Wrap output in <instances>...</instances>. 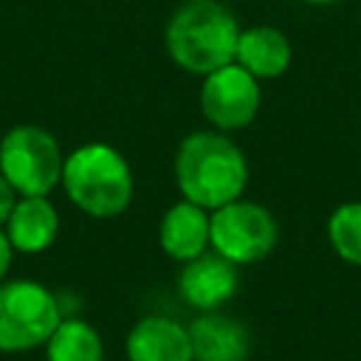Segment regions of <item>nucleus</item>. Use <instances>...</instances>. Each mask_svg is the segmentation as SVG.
<instances>
[{
	"label": "nucleus",
	"mask_w": 361,
	"mask_h": 361,
	"mask_svg": "<svg viewBox=\"0 0 361 361\" xmlns=\"http://www.w3.org/2000/svg\"><path fill=\"white\" fill-rule=\"evenodd\" d=\"M175 183L180 197L212 212L243 197L248 186V158L228 133H189L175 152Z\"/></svg>",
	"instance_id": "f257e3e1"
},
{
	"label": "nucleus",
	"mask_w": 361,
	"mask_h": 361,
	"mask_svg": "<svg viewBox=\"0 0 361 361\" xmlns=\"http://www.w3.org/2000/svg\"><path fill=\"white\" fill-rule=\"evenodd\" d=\"M59 186L79 212L96 220H110L124 214L135 192V180L127 158L104 141L79 144L73 152H68L62 164Z\"/></svg>",
	"instance_id": "f03ea898"
},
{
	"label": "nucleus",
	"mask_w": 361,
	"mask_h": 361,
	"mask_svg": "<svg viewBox=\"0 0 361 361\" xmlns=\"http://www.w3.org/2000/svg\"><path fill=\"white\" fill-rule=\"evenodd\" d=\"M240 37L237 17L217 0L180 6L164 31V45L169 59L186 73L206 76L228 62H234Z\"/></svg>",
	"instance_id": "7ed1b4c3"
},
{
	"label": "nucleus",
	"mask_w": 361,
	"mask_h": 361,
	"mask_svg": "<svg viewBox=\"0 0 361 361\" xmlns=\"http://www.w3.org/2000/svg\"><path fill=\"white\" fill-rule=\"evenodd\" d=\"M62 322L56 296L37 279L0 282V353H28L45 347Z\"/></svg>",
	"instance_id": "20e7f679"
},
{
	"label": "nucleus",
	"mask_w": 361,
	"mask_h": 361,
	"mask_svg": "<svg viewBox=\"0 0 361 361\" xmlns=\"http://www.w3.org/2000/svg\"><path fill=\"white\" fill-rule=\"evenodd\" d=\"M276 217L257 200L237 197L209 212V248L234 262L237 268L262 262L276 248Z\"/></svg>",
	"instance_id": "39448f33"
},
{
	"label": "nucleus",
	"mask_w": 361,
	"mask_h": 361,
	"mask_svg": "<svg viewBox=\"0 0 361 361\" xmlns=\"http://www.w3.org/2000/svg\"><path fill=\"white\" fill-rule=\"evenodd\" d=\"M59 141L37 124H14L0 138V175L20 195H48L62 180Z\"/></svg>",
	"instance_id": "423d86ee"
},
{
	"label": "nucleus",
	"mask_w": 361,
	"mask_h": 361,
	"mask_svg": "<svg viewBox=\"0 0 361 361\" xmlns=\"http://www.w3.org/2000/svg\"><path fill=\"white\" fill-rule=\"evenodd\" d=\"M262 104L259 79H254L237 62H228L203 76L200 85V113L220 133H237L254 124Z\"/></svg>",
	"instance_id": "0eeeda50"
},
{
	"label": "nucleus",
	"mask_w": 361,
	"mask_h": 361,
	"mask_svg": "<svg viewBox=\"0 0 361 361\" xmlns=\"http://www.w3.org/2000/svg\"><path fill=\"white\" fill-rule=\"evenodd\" d=\"M240 288V274L237 265L228 262L226 257H220L217 251H203L195 259L180 262V274H178V293L180 299L197 310H220L226 302L234 299Z\"/></svg>",
	"instance_id": "6e6552de"
},
{
	"label": "nucleus",
	"mask_w": 361,
	"mask_h": 361,
	"mask_svg": "<svg viewBox=\"0 0 361 361\" xmlns=\"http://www.w3.org/2000/svg\"><path fill=\"white\" fill-rule=\"evenodd\" d=\"M192 361H248L251 333L248 327L223 310H206L189 324Z\"/></svg>",
	"instance_id": "1a4fd4ad"
},
{
	"label": "nucleus",
	"mask_w": 361,
	"mask_h": 361,
	"mask_svg": "<svg viewBox=\"0 0 361 361\" xmlns=\"http://www.w3.org/2000/svg\"><path fill=\"white\" fill-rule=\"evenodd\" d=\"M127 361H192L189 327L172 316L138 319L124 341Z\"/></svg>",
	"instance_id": "9d476101"
},
{
	"label": "nucleus",
	"mask_w": 361,
	"mask_h": 361,
	"mask_svg": "<svg viewBox=\"0 0 361 361\" xmlns=\"http://www.w3.org/2000/svg\"><path fill=\"white\" fill-rule=\"evenodd\" d=\"M8 243L20 254H39L54 245L59 234V214L48 195H20L6 226Z\"/></svg>",
	"instance_id": "9b49d317"
},
{
	"label": "nucleus",
	"mask_w": 361,
	"mask_h": 361,
	"mask_svg": "<svg viewBox=\"0 0 361 361\" xmlns=\"http://www.w3.org/2000/svg\"><path fill=\"white\" fill-rule=\"evenodd\" d=\"M158 243L169 259L186 262L209 251V212L186 197L172 203L158 223Z\"/></svg>",
	"instance_id": "f8f14e48"
},
{
	"label": "nucleus",
	"mask_w": 361,
	"mask_h": 361,
	"mask_svg": "<svg viewBox=\"0 0 361 361\" xmlns=\"http://www.w3.org/2000/svg\"><path fill=\"white\" fill-rule=\"evenodd\" d=\"M293 59V48L290 39L274 28V25H251V28H240L237 37V51H234V62L240 68H245L254 79H276L290 68Z\"/></svg>",
	"instance_id": "ddd939ff"
},
{
	"label": "nucleus",
	"mask_w": 361,
	"mask_h": 361,
	"mask_svg": "<svg viewBox=\"0 0 361 361\" xmlns=\"http://www.w3.org/2000/svg\"><path fill=\"white\" fill-rule=\"evenodd\" d=\"M45 361H104V341L90 322L62 316L45 341Z\"/></svg>",
	"instance_id": "4468645a"
},
{
	"label": "nucleus",
	"mask_w": 361,
	"mask_h": 361,
	"mask_svg": "<svg viewBox=\"0 0 361 361\" xmlns=\"http://www.w3.org/2000/svg\"><path fill=\"white\" fill-rule=\"evenodd\" d=\"M327 243L341 262L361 268V200L338 203L330 212Z\"/></svg>",
	"instance_id": "2eb2a0df"
},
{
	"label": "nucleus",
	"mask_w": 361,
	"mask_h": 361,
	"mask_svg": "<svg viewBox=\"0 0 361 361\" xmlns=\"http://www.w3.org/2000/svg\"><path fill=\"white\" fill-rule=\"evenodd\" d=\"M17 197H20V192L0 175V228L6 226V220H8V214H11L14 203H17Z\"/></svg>",
	"instance_id": "dca6fc26"
},
{
	"label": "nucleus",
	"mask_w": 361,
	"mask_h": 361,
	"mask_svg": "<svg viewBox=\"0 0 361 361\" xmlns=\"http://www.w3.org/2000/svg\"><path fill=\"white\" fill-rule=\"evenodd\" d=\"M11 257H14V248H11L8 237H6V231L0 228V282L6 279V274L11 268Z\"/></svg>",
	"instance_id": "f3484780"
},
{
	"label": "nucleus",
	"mask_w": 361,
	"mask_h": 361,
	"mask_svg": "<svg viewBox=\"0 0 361 361\" xmlns=\"http://www.w3.org/2000/svg\"><path fill=\"white\" fill-rule=\"evenodd\" d=\"M305 3H310V6H330V3H338V0H305Z\"/></svg>",
	"instance_id": "a211bd4d"
},
{
	"label": "nucleus",
	"mask_w": 361,
	"mask_h": 361,
	"mask_svg": "<svg viewBox=\"0 0 361 361\" xmlns=\"http://www.w3.org/2000/svg\"><path fill=\"white\" fill-rule=\"evenodd\" d=\"M186 3H203V0H186Z\"/></svg>",
	"instance_id": "6ab92c4d"
}]
</instances>
